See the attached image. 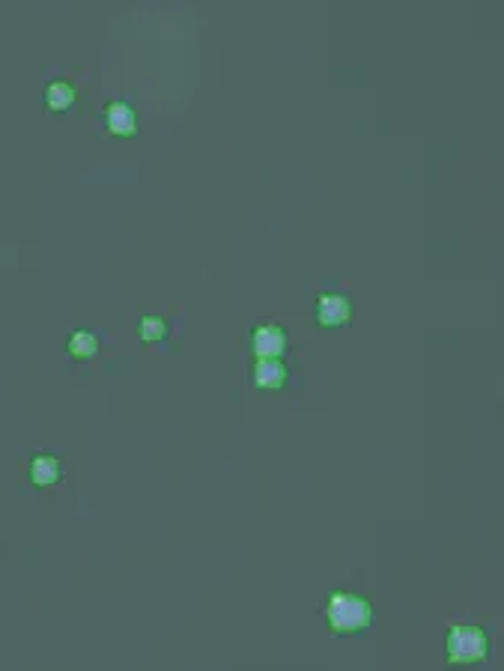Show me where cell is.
Listing matches in <instances>:
<instances>
[{
  "label": "cell",
  "mask_w": 504,
  "mask_h": 671,
  "mask_svg": "<svg viewBox=\"0 0 504 671\" xmlns=\"http://www.w3.org/2000/svg\"><path fill=\"white\" fill-rule=\"evenodd\" d=\"M323 618H325L328 630H332L334 635H341V639H346V635L367 633L370 626L376 624V609H374V603L365 597V594L332 591L325 597Z\"/></svg>",
  "instance_id": "6da1fadb"
},
{
  "label": "cell",
  "mask_w": 504,
  "mask_h": 671,
  "mask_svg": "<svg viewBox=\"0 0 504 671\" xmlns=\"http://www.w3.org/2000/svg\"><path fill=\"white\" fill-rule=\"evenodd\" d=\"M492 654V639L480 624H454L445 635V663L451 668H475Z\"/></svg>",
  "instance_id": "7a4b0ae2"
},
{
  "label": "cell",
  "mask_w": 504,
  "mask_h": 671,
  "mask_svg": "<svg viewBox=\"0 0 504 671\" xmlns=\"http://www.w3.org/2000/svg\"><path fill=\"white\" fill-rule=\"evenodd\" d=\"M314 323L320 328H344L353 323V299L344 293H320L314 305Z\"/></svg>",
  "instance_id": "3957f363"
},
{
  "label": "cell",
  "mask_w": 504,
  "mask_h": 671,
  "mask_svg": "<svg viewBox=\"0 0 504 671\" xmlns=\"http://www.w3.org/2000/svg\"><path fill=\"white\" fill-rule=\"evenodd\" d=\"M290 340H287V328L278 323H262L251 332V352L254 358H283Z\"/></svg>",
  "instance_id": "277c9868"
},
{
  "label": "cell",
  "mask_w": 504,
  "mask_h": 671,
  "mask_svg": "<svg viewBox=\"0 0 504 671\" xmlns=\"http://www.w3.org/2000/svg\"><path fill=\"white\" fill-rule=\"evenodd\" d=\"M290 382V367L283 358H257L251 367V385L257 391H283Z\"/></svg>",
  "instance_id": "5b68a950"
},
{
  "label": "cell",
  "mask_w": 504,
  "mask_h": 671,
  "mask_svg": "<svg viewBox=\"0 0 504 671\" xmlns=\"http://www.w3.org/2000/svg\"><path fill=\"white\" fill-rule=\"evenodd\" d=\"M102 119H105V129H108V135H114V138H135L138 135V129H140V123H138V111L135 108H131L129 102H123V98H114V102H108L105 108H102Z\"/></svg>",
  "instance_id": "8992f818"
},
{
  "label": "cell",
  "mask_w": 504,
  "mask_h": 671,
  "mask_svg": "<svg viewBox=\"0 0 504 671\" xmlns=\"http://www.w3.org/2000/svg\"><path fill=\"white\" fill-rule=\"evenodd\" d=\"M27 475H30L33 487L48 490V487H54V483L63 478V466H60V459L54 457V454H36V457L30 459Z\"/></svg>",
  "instance_id": "52a82bcc"
},
{
  "label": "cell",
  "mask_w": 504,
  "mask_h": 671,
  "mask_svg": "<svg viewBox=\"0 0 504 671\" xmlns=\"http://www.w3.org/2000/svg\"><path fill=\"white\" fill-rule=\"evenodd\" d=\"M75 98H78V90H75V84L72 81H66V78H54L48 87H46V93H42V102H46V108L51 114H66V111H72L75 108Z\"/></svg>",
  "instance_id": "ba28073f"
},
{
  "label": "cell",
  "mask_w": 504,
  "mask_h": 671,
  "mask_svg": "<svg viewBox=\"0 0 504 671\" xmlns=\"http://www.w3.org/2000/svg\"><path fill=\"white\" fill-rule=\"evenodd\" d=\"M98 349H102V344H98V335L90 332V328H75L69 340H66V352L75 361H90L98 356Z\"/></svg>",
  "instance_id": "9c48e42d"
},
{
  "label": "cell",
  "mask_w": 504,
  "mask_h": 671,
  "mask_svg": "<svg viewBox=\"0 0 504 671\" xmlns=\"http://www.w3.org/2000/svg\"><path fill=\"white\" fill-rule=\"evenodd\" d=\"M138 335L147 346L164 344V337H168V323H164V316L159 314H144L138 323Z\"/></svg>",
  "instance_id": "30bf717a"
}]
</instances>
